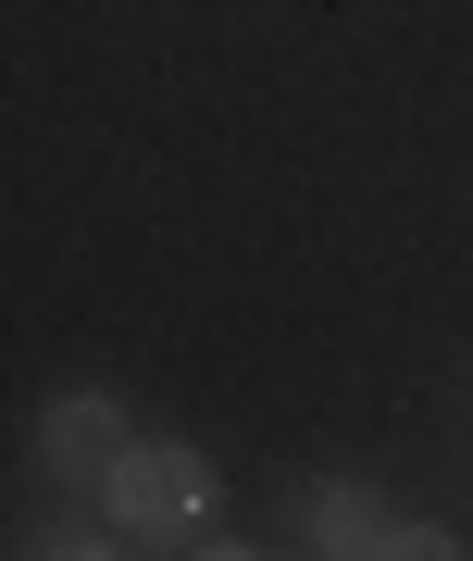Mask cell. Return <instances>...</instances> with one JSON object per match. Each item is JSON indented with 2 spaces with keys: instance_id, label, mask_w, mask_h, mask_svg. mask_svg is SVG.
I'll return each mask as SVG.
<instances>
[{
  "instance_id": "cell-1",
  "label": "cell",
  "mask_w": 473,
  "mask_h": 561,
  "mask_svg": "<svg viewBox=\"0 0 473 561\" xmlns=\"http://www.w3.org/2000/svg\"><path fill=\"white\" fill-rule=\"evenodd\" d=\"M100 486H113V512L138 524V537H175V524L212 512V461H199V449H125Z\"/></svg>"
},
{
  "instance_id": "cell-2",
  "label": "cell",
  "mask_w": 473,
  "mask_h": 561,
  "mask_svg": "<svg viewBox=\"0 0 473 561\" xmlns=\"http://www.w3.org/2000/svg\"><path fill=\"white\" fill-rule=\"evenodd\" d=\"M50 461H62V474H113V461H125L113 400H88V387H76V400H50Z\"/></svg>"
},
{
  "instance_id": "cell-3",
  "label": "cell",
  "mask_w": 473,
  "mask_h": 561,
  "mask_svg": "<svg viewBox=\"0 0 473 561\" xmlns=\"http://www.w3.org/2000/svg\"><path fill=\"white\" fill-rule=\"evenodd\" d=\"M312 537L336 561H374V486H312Z\"/></svg>"
},
{
  "instance_id": "cell-4",
  "label": "cell",
  "mask_w": 473,
  "mask_h": 561,
  "mask_svg": "<svg viewBox=\"0 0 473 561\" xmlns=\"http://www.w3.org/2000/svg\"><path fill=\"white\" fill-rule=\"evenodd\" d=\"M374 561H461V537H436V524H387Z\"/></svg>"
},
{
  "instance_id": "cell-5",
  "label": "cell",
  "mask_w": 473,
  "mask_h": 561,
  "mask_svg": "<svg viewBox=\"0 0 473 561\" xmlns=\"http://www.w3.org/2000/svg\"><path fill=\"white\" fill-rule=\"evenodd\" d=\"M25 561H113V549H25Z\"/></svg>"
},
{
  "instance_id": "cell-6",
  "label": "cell",
  "mask_w": 473,
  "mask_h": 561,
  "mask_svg": "<svg viewBox=\"0 0 473 561\" xmlns=\"http://www.w3.org/2000/svg\"><path fill=\"white\" fill-rule=\"evenodd\" d=\"M199 561H250V549H199Z\"/></svg>"
}]
</instances>
